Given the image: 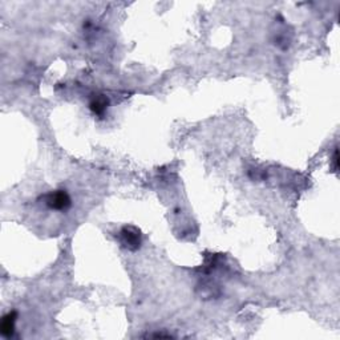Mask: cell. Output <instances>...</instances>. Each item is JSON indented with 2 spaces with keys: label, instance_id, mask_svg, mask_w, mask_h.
<instances>
[{
  "label": "cell",
  "instance_id": "obj_1",
  "mask_svg": "<svg viewBox=\"0 0 340 340\" xmlns=\"http://www.w3.org/2000/svg\"><path fill=\"white\" fill-rule=\"evenodd\" d=\"M45 205L52 210H67L71 207V197L65 190H56L45 196Z\"/></svg>",
  "mask_w": 340,
  "mask_h": 340
},
{
  "label": "cell",
  "instance_id": "obj_2",
  "mask_svg": "<svg viewBox=\"0 0 340 340\" xmlns=\"http://www.w3.org/2000/svg\"><path fill=\"white\" fill-rule=\"evenodd\" d=\"M121 243L130 251H136L141 246V232L135 226H125L120 232Z\"/></svg>",
  "mask_w": 340,
  "mask_h": 340
},
{
  "label": "cell",
  "instance_id": "obj_3",
  "mask_svg": "<svg viewBox=\"0 0 340 340\" xmlns=\"http://www.w3.org/2000/svg\"><path fill=\"white\" fill-rule=\"evenodd\" d=\"M16 312H8L4 315L0 324V332L4 337L14 336L15 333V323H16Z\"/></svg>",
  "mask_w": 340,
  "mask_h": 340
},
{
  "label": "cell",
  "instance_id": "obj_4",
  "mask_svg": "<svg viewBox=\"0 0 340 340\" xmlns=\"http://www.w3.org/2000/svg\"><path fill=\"white\" fill-rule=\"evenodd\" d=\"M89 108L93 112L94 115L97 116H104V113L107 112L108 108V100L102 96H98V97H94L93 100L89 104Z\"/></svg>",
  "mask_w": 340,
  "mask_h": 340
},
{
  "label": "cell",
  "instance_id": "obj_5",
  "mask_svg": "<svg viewBox=\"0 0 340 340\" xmlns=\"http://www.w3.org/2000/svg\"><path fill=\"white\" fill-rule=\"evenodd\" d=\"M333 164H335V170L337 169V165H339V161H337V149H335V153H333Z\"/></svg>",
  "mask_w": 340,
  "mask_h": 340
}]
</instances>
